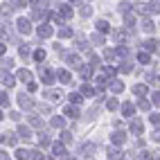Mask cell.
Masks as SVG:
<instances>
[{
    "label": "cell",
    "instance_id": "18",
    "mask_svg": "<svg viewBox=\"0 0 160 160\" xmlns=\"http://www.w3.org/2000/svg\"><path fill=\"white\" fill-rule=\"evenodd\" d=\"M2 52H5V45H0V54H2Z\"/></svg>",
    "mask_w": 160,
    "mask_h": 160
},
{
    "label": "cell",
    "instance_id": "7",
    "mask_svg": "<svg viewBox=\"0 0 160 160\" xmlns=\"http://www.w3.org/2000/svg\"><path fill=\"white\" fill-rule=\"evenodd\" d=\"M0 104H2V106L9 104V99H7V95H5V92H0Z\"/></svg>",
    "mask_w": 160,
    "mask_h": 160
},
{
    "label": "cell",
    "instance_id": "2",
    "mask_svg": "<svg viewBox=\"0 0 160 160\" xmlns=\"http://www.w3.org/2000/svg\"><path fill=\"white\" fill-rule=\"evenodd\" d=\"M0 81H2L5 86H14V77H12V74H2V77H0Z\"/></svg>",
    "mask_w": 160,
    "mask_h": 160
},
{
    "label": "cell",
    "instance_id": "5",
    "mask_svg": "<svg viewBox=\"0 0 160 160\" xmlns=\"http://www.w3.org/2000/svg\"><path fill=\"white\" fill-rule=\"evenodd\" d=\"M38 34H41V36H50V34H52V29H50L48 25H43V27L38 29Z\"/></svg>",
    "mask_w": 160,
    "mask_h": 160
},
{
    "label": "cell",
    "instance_id": "17",
    "mask_svg": "<svg viewBox=\"0 0 160 160\" xmlns=\"http://www.w3.org/2000/svg\"><path fill=\"white\" fill-rule=\"evenodd\" d=\"M0 160H7V156H5V153H0Z\"/></svg>",
    "mask_w": 160,
    "mask_h": 160
},
{
    "label": "cell",
    "instance_id": "8",
    "mask_svg": "<svg viewBox=\"0 0 160 160\" xmlns=\"http://www.w3.org/2000/svg\"><path fill=\"white\" fill-rule=\"evenodd\" d=\"M59 34H61V36H70V34H72V32H70L68 27H61V32H59Z\"/></svg>",
    "mask_w": 160,
    "mask_h": 160
},
{
    "label": "cell",
    "instance_id": "19",
    "mask_svg": "<svg viewBox=\"0 0 160 160\" xmlns=\"http://www.w3.org/2000/svg\"><path fill=\"white\" fill-rule=\"evenodd\" d=\"M70 2H79V0H70Z\"/></svg>",
    "mask_w": 160,
    "mask_h": 160
},
{
    "label": "cell",
    "instance_id": "4",
    "mask_svg": "<svg viewBox=\"0 0 160 160\" xmlns=\"http://www.w3.org/2000/svg\"><path fill=\"white\" fill-rule=\"evenodd\" d=\"M18 77H20V79H23L25 83H27V81H32V74H29L27 70H20V72H18Z\"/></svg>",
    "mask_w": 160,
    "mask_h": 160
},
{
    "label": "cell",
    "instance_id": "15",
    "mask_svg": "<svg viewBox=\"0 0 160 160\" xmlns=\"http://www.w3.org/2000/svg\"><path fill=\"white\" fill-rule=\"evenodd\" d=\"M92 41H95V43H99V45H102V41H104V38H102L99 34H95V36H92Z\"/></svg>",
    "mask_w": 160,
    "mask_h": 160
},
{
    "label": "cell",
    "instance_id": "1",
    "mask_svg": "<svg viewBox=\"0 0 160 160\" xmlns=\"http://www.w3.org/2000/svg\"><path fill=\"white\" fill-rule=\"evenodd\" d=\"M18 29L23 32V34H29V29H32V27H29V20L20 18V20H18Z\"/></svg>",
    "mask_w": 160,
    "mask_h": 160
},
{
    "label": "cell",
    "instance_id": "13",
    "mask_svg": "<svg viewBox=\"0 0 160 160\" xmlns=\"http://www.w3.org/2000/svg\"><path fill=\"white\" fill-rule=\"evenodd\" d=\"M124 113H126V115H131V113H133V106H131V104H126V106H124Z\"/></svg>",
    "mask_w": 160,
    "mask_h": 160
},
{
    "label": "cell",
    "instance_id": "11",
    "mask_svg": "<svg viewBox=\"0 0 160 160\" xmlns=\"http://www.w3.org/2000/svg\"><path fill=\"white\" fill-rule=\"evenodd\" d=\"M20 135H23V138H29V129H25V126H20Z\"/></svg>",
    "mask_w": 160,
    "mask_h": 160
},
{
    "label": "cell",
    "instance_id": "12",
    "mask_svg": "<svg viewBox=\"0 0 160 160\" xmlns=\"http://www.w3.org/2000/svg\"><path fill=\"white\" fill-rule=\"evenodd\" d=\"M97 27H99L102 32H106V29H108V23H104V20H102V23H97Z\"/></svg>",
    "mask_w": 160,
    "mask_h": 160
},
{
    "label": "cell",
    "instance_id": "10",
    "mask_svg": "<svg viewBox=\"0 0 160 160\" xmlns=\"http://www.w3.org/2000/svg\"><path fill=\"white\" fill-rule=\"evenodd\" d=\"M20 104H23V106H29V104H32V102H29V99H27V97H25V95H20Z\"/></svg>",
    "mask_w": 160,
    "mask_h": 160
},
{
    "label": "cell",
    "instance_id": "16",
    "mask_svg": "<svg viewBox=\"0 0 160 160\" xmlns=\"http://www.w3.org/2000/svg\"><path fill=\"white\" fill-rule=\"evenodd\" d=\"M135 92L138 95H144V86H135Z\"/></svg>",
    "mask_w": 160,
    "mask_h": 160
},
{
    "label": "cell",
    "instance_id": "14",
    "mask_svg": "<svg viewBox=\"0 0 160 160\" xmlns=\"http://www.w3.org/2000/svg\"><path fill=\"white\" fill-rule=\"evenodd\" d=\"M18 158H20V160H25V158H29V153H27V151H18Z\"/></svg>",
    "mask_w": 160,
    "mask_h": 160
},
{
    "label": "cell",
    "instance_id": "3",
    "mask_svg": "<svg viewBox=\"0 0 160 160\" xmlns=\"http://www.w3.org/2000/svg\"><path fill=\"white\" fill-rule=\"evenodd\" d=\"M41 77H43V81H48V83H50V81H52V72H50V70H45V68H41Z\"/></svg>",
    "mask_w": 160,
    "mask_h": 160
},
{
    "label": "cell",
    "instance_id": "9",
    "mask_svg": "<svg viewBox=\"0 0 160 160\" xmlns=\"http://www.w3.org/2000/svg\"><path fill=\"white\" fill-rule=\"evenodd\" d=\"M68 61H70V66H79V59L77 57H68Z\"/></svg>",
    "mask_w": 160,
    "mask_h": 160
},
{
    "label": "cell",
    "instance_id": "6",
    "mask_svg": "<svg viewBox=\"0 0 160 160\" xmlns=\"http://www.w3.org/2000/svg\"><path fill=\"white\" fill-rule=\"evenodd\" d=\"M59 79H61L63 83H68V81H70V74H68V72H63V70H61V72H59Z\"/></svg>",
    "mask_w": 160,
    "mask_h": 160
}]
</instances>
